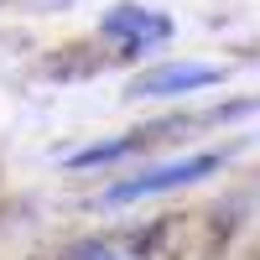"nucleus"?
<instances>
[{"mask_svg":"<svg viewBox=\"0 0 260 260\" xmlns=\"http://www.w3.org/2000/svg\"><path fill=\"white\" fill-rule=\"evenodd\" d=\"M224 167V156H182V161H161V167H151V172H136V177H125L115 182L110 192H104V203H141V198H156V192H182L192 182H203L213 177V172Z\"/></svg>","mask_w":260,"mask_h":260,"instance_id":"1","label":"nucleus"},{"mask_svg":"<svg viewBox=\"0 0 260 260\" xmlns=\"http://www.w3.org/2000/svg\"><path fill=\"white\" fill-rule=\"evenodd\" d=\"M99 31L115 42V47L125 52V57H141V52H151V47H161V42L172 37V16H161V11H146V6H115L110 16L99 21Z\"/></svg>","mask_w":260,"mask_h":260,"instance_id":"2","label":"nucleus"},{"mask_svg":"<svg viewBox=\"0 0 260 260\" xmlns=\"http://www.w3.org/2000/svg\"><path fill=\"white\" fill-rule=\"evenodd\" d=\"M229 68L219 62H172V68H156L130 83V99H177V94H198V89H213L224 83Z\"/></svg>","mask_w":260,"mask_h":260,"instance_id":"3","label":"nucleus"},{"mask_svg":"<svg viewBox=\"0 0 260 260\" xmlns=\"http://www.w3.org/2000/svg\"><path fill=\"white\" fill-rule=\"evenodd\" d=\"M130 146H141V130H130V136H115V141H94V146H83L78 156H68V167H73V172H83V167L115 161V156H125Z\"/></svg>","mask_w":260,"mask_h":260,"instance_id":"4","label":"nucleus"},{"mask_svg":"<svg viewBox=\"0 0 260 260\" xmlns=\"http://www.w3.org/2000/svg\"><path fill=\"white\" fill-rule=\"evenodd\" d=\"M83 260H120V255H110V250H89Z\"/></svg>","mask_w":260,"mask_h":260,"instance_id":"5","label":"nucleus"}]
</instances>
